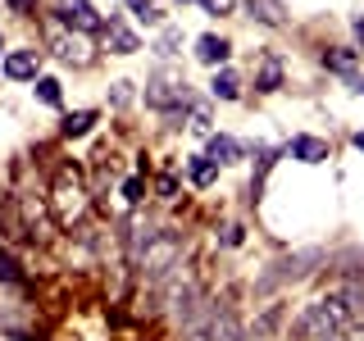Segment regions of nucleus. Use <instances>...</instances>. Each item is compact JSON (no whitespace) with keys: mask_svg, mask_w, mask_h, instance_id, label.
<instances>
[{"mask_svg":"<svg viewBox=\"0 0 364 341\" xmlns=\"http://www.w3.org/2000/svg\"><path fill=\"white\" fill-rule=\"evenodd\" d=\"M55 210H60L64 223L82 219V210H87V191H82V182H77L73 168H64V173L55 178Z\"/></svg>","mask_w":364,"mask_h":341,"instance_id":"obj_5","label":"nucleus"},{"mask_svg":"<svg viewBox=\"0 0 364 341\" xmlns=\"http://www.w3.org/2000/svg\"><path fill=\"white\" fill-rule=\"evenodd\" d=\"M200 9H205V14H232L237 0H200Z\"/></svg>","mask_w":364,"mask_h":341,"instance_id":"obj_22","label":"nucleus"},{"mask_svg":"<svg viewBox=\"0 0 364 341\" xmlns=\"http://www.w3.org/2000/svg\"><path fill=\"white\" fill-rule=\"evenodd\" d=\"M210 91H214L219 100H237V96H242V82H237V73H228V68H223V73H214Z\"/></svg>","mask_w":364,"mask_h":341,"instance_id":"obj_18","label":"nucleus"},{"mask_svg":"<svg viewBox=\"0 0 364 341\" xmlns=\"http://www.w3.org/2000/svg\"><path fill=\"white\" fill-rule=\"evenodd\" d=\"M282 87V60L278 55H259V68H255V91H278Z\"/></svg>","mask_w":364,"mask_h":341,"instance_id":"obj_12","label":"nucleus"},{"mask_svg":"<svg viewBox=\"0 0 364 341\" xmlns=\"http://www.w3.org/2000/svg\"><path fill=\"white\" fill-rule=\"evenodd\" d=\"M146 105L151 109H187L191 105V91L182 73H155L146 82Z\"/></svg>","mask_w":364,"mask_h":341,"instance_id":"obj_4","label":"nucleus"},{"mask_svg":"<svg viewBox=\"0 0 364 341\" xmlns=\"http://www.w3.org/2000/svg\"><path fill=\"white\" fill-rule=\"evenodd\" d=\"M141 191H146V182H141V178H128V182H123V196H128L132 205L141 200Z\"/></svg>","mask_w":364,"mask_h":341,"instance_id":"obj_24","label":"nucleus"},{"mask_svg":"<svg viewBox=\"0 0 364 341\" xmlns=\"http://www.w3.org/2000/svg\"><path fill=\"white\" fill-rule=\"evenodd\" d=\"M50 50L60 55L64 64H77V68H82V64H91V50H87V41L77 37V32L68 37V32H60V28H55V37H50Z\"/></svg>","mask_w":364,"mask_h":341,"instance_id":"obj_7","label":"nucleus"},{"mask_svg":"<svg viewBox=\"0 0 364 341\" xmlns=\"http://www.w3.org/2000/svg\"><path fill=\"white\" fill-rule=\"evenodd\" d=\"M228 55H232V45H228L223 37H200V41H196V60L210 64V68L228 64Z\"/></svg>","mask_w":364,"mask_h":341,"instance_id":"obj_13","label":"nucleus"},{"mask_svg":"<svg viewBox=\"0 0 364 341\" xmlns=\"http://www.w3.org/2000/svg\"><path fill=\"white\" fill-rule=\"evenodd\" d=\"M223 246H242V227H237V223L223 227Z\"/></svg>","mask_w":364,"mask_h":341,"instance_id":"obj_28","label":"nucleus"},{"mask_svg":"<svg viewBox=\"0 0 364 341\" xmlns=\"http://www.w3.org/2000/svg\"><path fill=\"white\" fill-rule=\"evenodd\" d=\"M159 196L173 200V196H178V182H173V178H159Z\"/></svg>","mask_w":364,"mask_h":341,"instance_id":"obj_27","label":"nucleus"},{"mask_svg":"<svg viewBox=\"0 0 364 341\" xmlns=\"http://www.w3.org/2000/svg\"><path fill=\"white\" fill-rule=\"evenodd\" d=\"M178 41H182V32L164 28V32H159V55H178Z\"/></svg>","mask_w":364,"mask_h":341,"instance_id":"obj_21","label":"nucleus"},{"mask_svg":"<svg viewBox=\"0 0 364 341\" xmlns=\"http://www.w3.org/2000/svg\"><path fill=\"white\" fill-rule=\"evenodd\" d=\"M210 159H214L219 168H223V164H237V159H242V146H237L232 136L219 132V136H210Z\"/></svg>","mask_w":364,"mask_h":341,"instance_id":"obj_14","label":"nucleus"},{"mask_svg":"<svg viewBox=\"0 0 364 341\" xmlns=\"http://www.w3.org/2000/svg\"><path fill=\"white\" fill-rule=\"evenodd\" d=\"M350 323H355V318H350L346 301L333 291V296H323V301L305 305L301 318L291 323V337H296V341H337Z\"/></svg>","mask_w":364,"mask_h":341,"instance_id":"obj_1","label":"nucleus"},{"mask_svg":"<svg viewBox=\"0 0 364 341\" xmlns=\"http://www.w3.org/2000/svg\"><path fill=\"white\" fill-rule=\"evenodd\" d=\"M323 64L333 68V73H350V68H355V50H328Z\"/></svg>","mask_w":364,"mask_h":341,"instance_id":"obj_19","label":"nucleus"},{"mask_svg":"<svg viewBox=\"0 0 364 341\" xmlns=\"http://www.w3.org/2000/svg\"><path fill=\"white\" fill-rule=\"evenodd\" d=\"M37 64H41L37 50H9L5 55V77L9 82H28V77H37Z\"/></svg>","mask_w":364,"mask_h":341,"instance_id":"obj_9","label":"nucleus"},{"mask_svg":"<svg viewBox=\"0 0 364 341\" xmlns=\"http://www.w3.org/2000/svg\"><path fill=\"white\" fill-rule=\"evenodd\" d=\"M350 87H355V91H360V96H364V77H350Z\"/></svg>","mask_w":364,"mask_h":341,"instance_id":"obj_30","label":"nucleus"},{"mask_svg":"<svg viewBox=\"0 0 364 341\" xmlns=\"http://www.w3.org/2000/svg\"><path fill=\"white\" fill-rule=\"evenodd\" d=\"M37 100H41V105H60V82H55V77H41V82H37Z\"/></svg>","mask_w":364,"mask_h":341,"instance_id":"obj_20","label":"nucleus"},{"mask_svg":"<svg viewBox=\"0 0 364 341\" xmlns=\"http://www.w3.org/2000/svg\"><path fill=\"white\" fill-rule=\"evenodd\" d=\"M105 41H109V50H114V55H136V50H141L136 32H132L123 18H109V23H105Z\"/></svg>","mask_w":364,"mask_h":341,"instance_id":"obj_10","label":"nucleus"},{"mask_svg":"<svg viewBox=\"0 0 364 341\" xmlns=\"http://www.w3.org/2000/svg\"><path fill=\"white\" fill-rule=\"evenodd\" d=\"M314 264H323V250L310 246V250H296V255L287 259H278V264H269L264 273H259V282H255V291H278V287H287V282H301L305 273H310Z\"/></svg>","mask_w":364,"mask_h":341,"instance_id":"obj_2","label":"nucleus"},{"mask_svg":"<svg viewBox=\"0 0 364 341\" xmlns=\"http://www.w3.org/2000/svg\"><path fill=\"white\" fill-rule=\"evenodd\" d=\"M109 100H114V105H128V100H132V82H114Z\"/></svg>","mask_w":364,"mask_h":341,"instance_id":"obj_23","label":"nucleus"},{"mask_svg":"<svg viewBox=\"0 0 364 341\" xmlns=\"http://www.w3.org/2000/svg\"><path fill=\"white\" fill-rule=\"evenodd\" d=\"M9 9H14V14H32V9H37V0H5Z\"/></svg>","mask_w":364,"mask_h":341,"instance_id":"obj_26","label":"nucleus"},{"mask_svg":"<svg viewBox=\"0 0 364 341\" xmlns=\"http://www.w3.org/2000/svg\"><path fill=\"white\" fill-rule=\"evenodd\" d=\"M91 123H96V109H77V114H64L60 132H64V136H87Z\"/></svg>","mask_w":364,"mask_h":341,"instance_id":"obj_16","label":"nucleus"},{"mask_svg":"<svg viewBox=\"0 0 364 341\" xmlns=\"http://www.w3.org/2000/svg\"><path fill=\"white\" fill-rule=\"evenodd\" d=\"M14 282H23V264L14 259V250L0 246V287H14Z\"/></svg>","mask_w":364,"mask_h":341,"instance_id":"obj_17","label":"nucleus"},{"mask_svg":"<svg viewBox=\"0 0 364 341\" xmlns=\"http://www.w3.org/2000/svg\"><path fill=\"white\" fill-rule=\"evenodd\" d=\"M350 141H355V151H364V132H355V136H350Z\"/></svg>","mask_w":364,"mask_h":341,"instance_id":"obj_31","label":"nucleus"},{"mask_svg":"<svg viewBox=\"0 0 364 341\" xmlns=\"http://www.w3.org/2000/svg\"><path fill=\"white\" fill-rule=\"evenodd\" d=\"M246 9H250V18L264 23V28H282V23H287V5H282V0H246Z\"/></svg>","mask_w":364,"mask_h":341,"instance_id":"obj_11","label":"nucleus"},{"mask_svg":"<svg viewBox=\"0 0 364 341\" xmlns=\"http://www.w3.org/2000/svg\"><path fill=\"white\" fill-rule=\"evenodd\" d=\"M136 18H141V23H164V9H155V5H136Z\"/></svg>","mask_w":364,"mask_h":341,"instance_id":"obj_25","label":"nucleus"},{"mask_svg":"<svg viewBox=\"0 0 364 341\" xmlns=\"http://www.w3.org/2000/svg\"><path fill=\"white\" fill-rule=\"evenodd\" d=\"M178 255H182V237L178 232H155V242L146 246V255H141V264H136V269L146 273V282H155V287H159V282L178 269Z\"/></svg>","mask_w":364,"mask_h":341,"instance_id":"obj_3","label":"nucleus"},{"mask_svg":"<svg viewBox=\"0 0 364 341\" xmlns=\"http://www.w3.org/2000/svg\"><path fill=\"white\" fill-rule=\"evenodd\" d=\"M350 28H355V37H360V45H364V9L355 14V23H350Z\"/></svg>","mask_w":364,"mask_h":341,"instance_id":"obj_29","label":"nucleus"},{"mask_svg":"<svg viewBox=\"0 0 364 341\" xmlns=\"http://www.w3.org/2000/svg\"><path fill=\"white\" fill-rule=\"evenodd\" d=\"M187 173H191V182L196 187H210L214 178H219V164H214L210 155H191V164H187Z\"/></svg>","mask_w":364,"mask_h":341,"instance_id":"obj_15","label":"nucleus"},{"mask_svg":"<svg viewBox=\"0 0 364 341\" xmlns=\"http://www.w3.org/2000/svg\"><path fill=\"white\" fill-rule=\"evenodd\" d=\"M60 23H64V28H73L77 37H91V32L105 28V18L96 14L91 0H60Z\"/></svg>","mask_w":364,"mask_h":341,"instance_id":"obj_6","label":"nucleus"},{"mask_svg":"<svg viewBox=\"0 0 364 341\" xmlns=\"http://www.w3.org/2000/svg\"><path fill=\"white\" fill-rule=\"evenodd\" d=\"M287 155L301 159V164H323V159H328V141H318V136L301 132V136H291V141H287Z\"/></svg>","mask_w":364,"mask_h":341,"instance_id":"obj_8","label":"nucleus"},{"mask_svg":"<svg viewBox=\"0 0 364 341\" xmlns=\"http://www.w3.org/2000/svg\"><path fill=\"white\" fill-rule=\"evenodd\" d=\"M128 5H132V9H136V5H151V0H128Z\"/></svg>","mask_w":364,"mask_h":341,"instance_id":"obj_32","label":"nucleus"}]
</instances>
